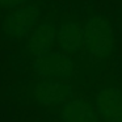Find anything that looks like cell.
I'll use <instances>...</instances> for the list:
<instances>
[{"label":"cell","instance_id":"cell-1","mask_svg":"<svg viewBox=\"0 0 122 122\" xmlns=\"http://www.w3.org/2000/svg\"><path fill=\"white\" fill-rule=\"evenodd\" d=\"M117 29L110 16L92 12L83 22V51L89 63L109 59L117 49Z\"/></svg>","mask_w":122,"mask_h":122},{"label":"cell","instance_id":"cell-2","mask_svg":"<svg viewBox=\"0 0 122 122\" xmlns=\"http://www.w3.org/2000/svg\"><path fill=\"white\" fill-rule=\"evenodd\" d=\"M43 8L41 4L28 1L26 4L12 9L1 21V37L4 41L24 40L42 21Z\"/></svg>","mask_w":122,"mask_h":122},{"label":"cell","instance_id":"cell-3","mask_svg":"<svg viewBox=\"0 0 122 122\" xmlns=\"http://www.w3.org/2000/svg\"><path fill=\"white\" fill-rule=\"evenodd\" d=\"M33 70L43 79L68 80L76 74L77 67L70 54L50 51L33 59Z\"/></svg>","mask_w":122,"mask_h":122},{"label":"cell","instance_id":"cell-4","mask_svg":"<svg viewBox=\"0 0 122 122\" xmlns=\"http://www.w3.org/2000/svg\"><path fill=\"white\" fill-rule=\"evenodd\" d=\"M56 33L58 25L53 20H42L25 38V54L32 59H36L50 53L56 42Z\"/></svg>","mask_w":122,"mask_h":122},{"label":"cell","instance_id":"cell-5","mask_svg":"<svg viewBox=\"0 0 122 122\" xmlns=\"http://www.w3.org/2000/svg\"><path fill=\"white\" fill-rule=\"evenodd\" d=\"M56 45L59 51L70 55L83 50V24L70 16L63 17L58 25Z\"/></svg>","mask_w":122,"mask_h":122},{"label":"cell","instance_id":"cell-6","mask_svg":"<svg viewBox=\"0 0 122 122\" xmlns=\"http://www.w3.org/2000/svg\"><path fill=\"white\" fill-rule=\"evenodd\" d=\"M33 96L41 104L58 105L72 97V88L63 80L43 79L34 84Z\"/></svg>","mask_w":122,"mask_h":122},{"label":"cell","instance_id":"cell-7","mask_svg":"<svg viewBox=\"0 0 122 122\" xmlns=\"http://www.w3.org/2000/svg\"><path fill=\"white\" fill-rule=\"evenodd\" d=\"M96 106L106 122H122V91L119 88H101L96 93Z\"/></svg>","mask_w":122,"mask_h":122},{"label":"cell","instance_id":"cell-8","mask_svg":"<svg viewBox=\"0 0 122 122\" xmlns=\"http://www.w3.org/2000/svg\"><path fill=\"white\" fill-rule=\"evenodd\" d=\"M64 122H98L93 109L83 100H71L62 109Z\"/></svg>","mask_w":122,"mask_h":122},{"label":"cell","instance_id":"cell-9","mask_svg":"<svg viewBox=\"0 0 122 122\" xmlns=\"http://www.w3.org/2000/svg\"><path fill=\"white\" fill-rule=\"evenodd\" d=\"M29 0H0V9L1 11H12L19 7L26 4Z\"/></svg>","mask_w":122,"mask_h":122},{"label":"cell","instance_id":"cell-10","mask_svg":"<svg viewBox=\"0 0 122 122\" xmlns=\"http://www.w3.org/2000/svg\"><path fill=\"white\" fill-rule=\"evenodd\" d=\"M117 17H118V21H119V24H121V28H122V1H121V4L118 5V8H117Z\"/></svg>","mask_w":122,"mask_h":122}]
</instances>
